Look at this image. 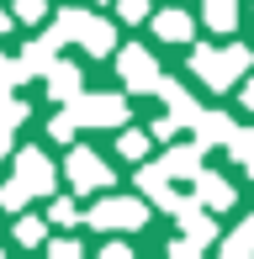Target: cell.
<instances>
[{"mask_svg":"<svg viewBox=\"0 0 254 259\" xmlns=\"http://www.w3.org/2000/svg\"><path fill=\"white\" fill-rule=\"evenodd\" d=\"M244 106H249V111H254V79H249V85H244Z\"/></svg>","mask_w":254,"mask_h":259,"instance_id":"29","label":"cell"},{"mask_svg":"<svg viewBox=\"0 0 254 259\" xmlns=\"http://www.w3.org/2000/svg\"><path fill=\"white\" fill-rule=\"evenodd\" d=\"M43 85H48V96H53V101H64V106H74L79 96H85V79H79V69H74V64H64V58L48 69V74H43Z\"/></svg>","mask_w":254,"mask_h":259,"instance_id":"11","label":"cell"},{"mask_svg":"<svg viewBox=\"0 0 254 259\" xmlns=\"http://www.w3.org/2000/svg\"><path fill=\"white\" fill-rule=\"evenodd\" d=\"M48 133L59 138V143H69V138H74V122H69V111H59V116H53V122H48Z\"/></svg>","mask_w":254,"mask_h":259,"instance_id":"25","label":"cell"},{"mask_svg":"<svg viewBox=\"0 0 254 259\" xmlns=\"http://www.w3.org/2000/svg\"><path fill=\"white\" fill-rule=\"evenodd\" d=\"M154 164L164 169V180H191L196 185V175H201V148L196 143H170L164 159H154Z\"/></svg>","mask_w":254,"mask_h":259,"instance_id":"9","label":"cell"},{"mask_svg":"<svg viewBox=\"0 0 254 259\" xmlns=\"http://www.w3.org/2000/svg\"><path fill=\"white\" fill-rule=\"evenodd\" d=\"M154 96L164 101V122L175 127V133H180V127H196V122H201V106L186 96V85H175V79H159Z\"/></svg>","mask_w":254,"mask_h":259,"instance_id":"8","label":"cell"},{"mask_svg":"<svg viewBox=\"0 0 254 259\" xmlns=\"http://www.w3.org/2000/svg\"><path fill=\"white\" fill-rule=\"evenodd\" d=\"M117 16L133 27V21H143V16H148V0H117Z\"/></svg>","mask_w":254,"mask_h":259,"instance_id":"23","label":"cell"},{"mask_svg":"<svg viewBox=\"0 0 254 259\" xmlns=\"http://www.w3.org/2000/svg\"><path fill=\"white\" fill-rule=\"evenodd\" d=\"M191 32H196V21L180 6H170V11L154 16V37H164V42H191Z\"/></svg>","mask_w":254,"mask_h":259,"instance_id":"14","label":"cell"},{"mask_svg":"<svg viewBox=\"0 0 254 259\" xmlns=\"http://www.w3.org/2000/svg\"><path fill=\"white\" fill-rule=\"evenodd\" d=\"M249 175H254V164H249Z\"/></svg>","mask_w":254,"mask_h":259,"instance_id":"32","label":"cell"},{"mask_svg":"<svg viewBox=\"0 0 254 259\" xmlns=\"http://www.w3.org/2000/svg\"><path fill=\"white\" fill-rule=\"evenodd\" d=\"M201 16H206V27H212V32H223V37H228V32L238 27V0H206Z\"/></svg>","mask_w":254,"mask_h":259,"instance_id":"17","label":"cell"},{"mask_svg":"<svg viewBox=\"0 0 254 259\" xmlns=\"http://www.w3.org/2000/svg\"><path fill=\"white\" fill-rule=\"evenodd\" d=\"M69 111V122H85V127H117V122H127V101L122 96H79L74 106H64Z\"/></svg>","mask_w":254,"mask_h":259,"instance_id":"6","label":"cell"},{"mask_svg":"<svg viewBox=\"0 0 254 259\" xmlns=\"http://www.w3.org/2000/svg\"><path fill=\"white\" fill-rule=\"evenodd\" d=\"M85 222L101 228V233H138L148 222V206L138 201V196H106V201H96L85 211Z\"/></svg>","mask_w":254,"mask_h":259,"instance_id":"3","label":"cell"},{"mask_svg":"<svg viewBox=\"0 0 254 259\" xmlns=\"http://www.w3.org/2000/svg\"><path fill=\"white\" fill-rule=\"evenodd\" d=\"M16 21H43V0H16Z\"/></svg>","mask_w":254,"mask_h":259,"instance_id":"26","label":"cell"},{"mask_svg":"<svg viewBox=\"0 0 254 259\" xmlns=\"http://www.w3.org/2000/svg\"><path fill=\"white\" fill-rule=\"evenodd\" d=\"M11 180L27 191V201L32 196H53V185H59V169H53V159L43 154V148H21L16 154V175Z\"/></svg>","mask_w":254,"mask_h":259,"instance_id":"4","label":"cell"},{"mask_svg":"<svg viewBox=\"0 0 254 259\" xmlns=\"http://www.w3.org/2000/svg\"><path fill=\"white\" fill-rule=\"evenodd\" d=\"M180 233H186L191 249H206V243H217V222H212V211H201V206H196L191 217H180Z\"/></svg>","mask_w":254,"mask_h":259,"instance_id":"15","label":"cell"},{"mask_svg":"<svg viewBox=\"0 0 254 259\" xmlns=\"http://www.w3.org/2000/svg\"><path fill=\"white\" fill-rule=\"evenodd\" d=\"M27 122V101L16 96V90L0 85V159L11 154V138H16V127Z\"/></svg>","mask_w":254,"mask_h":259,"instance_id":"12","label":"cell"},{"mask_svg":"<svg viewBox=\"0 0 254 259\" xmlns=\"http://www.w3.org/2000/svg\"><path fill=\"white\" fill-rule=\"evenodd\" d=\"M64 175L74 191H111V164H101V154H90V148H74L64 159Z\"/></svg>","mask_w":254,"mask_h":259,"instance_id":"7","label":"cell"},{"mask_svg":"<svg viewBox=\"0 0 254 259\" xmlns=\"http://www.w3.org/2000/svg\"><path fill=\"white\" fill-rule=\"evenodd\" d=\"M164 259H201V249H191L186 238H175V243H170V254H164Z\"/></svg>","mask_w":254,"mask_h":259,"instance_id":"27","label":"cell"},{"mask_svg":"<svg viewBox=\"0 0 254 259\" xmlns=\"http://www.w3.org/2000/svg\"><path fill=\"white\" fill-rule=\"evenodd\" d=\"M0 58H6V53H0Z\"/></svg>","mask_w":254,"mask_h":259,"instance_id":"33","label":"cell"},{"mask_svg":"<svg viewBox=\"0 0 254 259\" xmlns=\"http://www.w3.org/2000/svg\"><path fill=\"white\" fill-rule=\"evenodd\" d=\"M90 6H106V0H90Z\"/></svg>","mask_w":254,"mask_h":259,"instance_id":"31","label":"cell"},{"mask_svg":"<svg viewBox=\"0 0 254 259\" xmlns=\"http://www.w3.org/2000/svg\"><path fill=\"white\" fill-rule=\"evenodd\" d=\"M48 259H85V254H79L74 238H53V243H48Z\"/></svg>","mask_w":254,"mask_h":259,"instance_id":"24","label":"cell"},{"mask_svg":"<svg viewBox=\"0 0 254 259\" xmlns=\"http://www.w3.org/2000/svg\"><path fill=\"white\" fill-rule=\"evenodd\" d=\"M254 64V53L244 42H228V48H196L191 53V74L212 90H228L233 79H244V69Z\"/></svg>","mask_w":254,"mask_h":259,"instance_id":"1","label":"cell"},{"mask_svg":"<svg viewBox=\"0 0 254 259\" xmlns=\"http://www.w3.org/2000/svg\"><path fill=\"white\" fill-rule=\"evenodd\" d=\"M233 127H238V122H233L228 111H201V122L191 127V133H196V148H206V143H223V148H228Z\"/></svg>","mask_w":254,"mask_h":259,"instance_id":"13","label":"cell"},{"mask_svg":"<svg viewBox=\"0 0 254 259\" xmlns=\"http://www.w3.org/2000/svg\"><path fill=\"white\" fill-rule=\"evenodd\" d=\"M117 154L122 159H148V133H133V127H127V133H117Z\"/></svg>","mask_w":254,"mask_h":259,"instance_id":"19","label":"cell"},{"mask_svg":"<svg viewBox=\"0 0 254 259\" xmlns=\"http://www.w3.org/2000/svg\"><path fill=\"white\" fill-rule=\"evenodd\" d=\"M21 206H27V191H21L16 180H6L0 185V211H21Z\"/></svg>","mask_w":254,"mask_h":259,"instance_id":"21","label":"cell"},{"mask_svg":"<svg viewBox=\"0 0 254 259\" xmlns=\"http://www.w3.org/2000/svg\"><path fill=\"white\" fill-rule=\"evenodd\" d=\"M228 154L244 164V169L254 164V127H249V122H238V127H233V138H228Z\"/></svg>","mask_w":254,"mask_h":259,"instance_id":"18","label":"cell"},{"mask_svg":"<svg viewBox=\"0 0 254 259\" xmlns=\"http://www.w3.org/2000/svg\"><path fill=\"white\" fill-rule=\"evenodd\" d=\"M191 201L201 206V211H228V206L238 201V196H233V185H228L223 175L201 169V175H196V191H191Z\"/></svg>","mask_w":254,"mask_h":259,"instance_id":"10","label":"cell"},{"mask_svg":"<svg viewBox=\"0 0 254 259\" xmlns=\"http://www.w3.org/2000/svg\"><path fill=\"white\" fill-rule=\"evenodd\" d=\"M117 74H122V85H127V96H143V90H159V64H154V53L148 48H138V42H127V48L117 53Z\"/></svg>","mask_w":254,"mask_h":259,"instance_id":"5","label":"cell"},{"mask_svg":"<svg viewBox=\"0 0 254 259\" xmlns=\"http://www.w3.org/2000/svg\"><path fill=\"white\" fill-rule=\"evenodd\" d=\"M101 259H133V249H127V243H106V249H101Z\"/></svg>","mask_w":254,"mask_h":259,"instance_id":"28","label":"cell"},{"mask_svg":"<svg viewBox=\"0 0 254 259\" xmlns=\"http://www.w3.org/2000/svg\"><path fill=\"white\" fill-rule=\"evenodd\" d=\"M217 259H254V217H244V222H238V228L223 238Z\"/></svg>","mask_w":254,"mask_h":259,"instance_id":"16","label":"cell"},{"mask_svg":"<svg viewBox=\"0 0 254 259\" xmlns=\"http://www.w3.org/2000/svg\"><path fill=\"white\" fill-rule=\"evenodd\" d=\"M79 217H85V211H79L74 201H69V196H59V201H48V222H53V228H74Z\"/></svg>","mask_w":254,"mask_h":259,"instance_id":"20","label":"cell"},{"mask_svg":"<svg viewBox=\"0 0 254 259\" xmlns=\"http://www.w3.org/2000/svg\"><path fill=\"white\" fill-rule=\"evenodd\" d=\"M6 27H11V16H6V11H0V32H6Z\"/></svg>","mask_w":254,"mask_h":259,"instance_id":"30","label":"cell"},{"mask_svg":"<svg viewBox=\"0 0 254 259\" xmlns=\"http://www.w3.org/2000/svg\"><path fill=\"white\" fill-rule=\"evenodd\" d=\"M16 243H27V249H32V243H43V217H21V222H16Z\"/></svg>","mask_w":254,"mask_h":259,"instance_id":"22","label":"cell"},{"mask_svg":"<svg viewBox=\"0 0 254 259\" xmlns=\"http://www.w3.org/2000/svg\"><path fill=\"white\" fill-rule=\"evenodd\" d=\"M53 27L64 32V42H85V53H90V58L117 53V27H111L106 16H90V11L69 6V11H59V21H53Z\"/></svg>","mask_w":254,"mask_h":259,"instance_id":"2","label":"cell"}]
</instances>
